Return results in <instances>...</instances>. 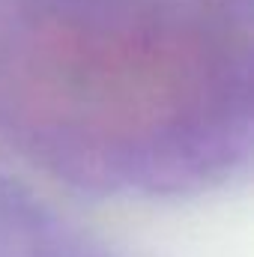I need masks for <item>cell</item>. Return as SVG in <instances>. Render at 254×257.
<instances>
[{"instance_id":"cell-1","label":"cell","mask_w":254,"mask_h":257,"mask_svg":"<svg viewBox=\"0 0 254 257\" xmlns=\"http://www.w3.org/2000/svg\"><path fill=\"white\" fill-rule=\"evenodd\" d=\"M30 96L51 120L108 135L165 128L197 96L186 36L153 24H48L30 42Z\"/></svg>"}]
</instances>
